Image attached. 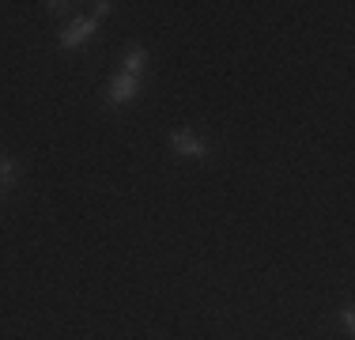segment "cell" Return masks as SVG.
I'll return each mask as SVG.
<instances>
[{"instance_id":"6da1fadb","label":"cell","mask_w":355,"mask_h":340,"mask_svg":"<svg viewBox=\"0 0 355 340\" xmlns=\"http://www.w3.org/2000/svg\"><path fill=\"white\" fill-rule=\"evenodd\" d=\"M171 151H174L178 159H200V163H208V159L216 155L212 144L200 140L189 125H178V129H171Z\"/></svg>"},{"instance_id":"7a4b0ae2","label":"cell","mask_w":355,"mask_h":340,"mask_svg":"<svg viewBox=\"0 0 355 340\" xmlns=\"http://www.w3.org/2000/svg\"><path fill=\"white\" fill-rule=\"evenodd\" d=\"M140 91H144V80L125 76V72H114V76H110V87H106V106L110 110H125V106L137 102Z\"/></svg>"},{"instance_id":"3957f363","label":"cell","mask_w":355,"mask_h":340,"mask_svg":"<svg viewBox=\"0 0 355 340\" xmlns=\"http://www.w3.org/2000/svg\"><path fill=\"white\" fill-rule=\"evenodd\" d=\"M98 34V19H91V15H83V19H72L69 27H64L61 34H57V49H80V46H87L91 38Z\"/></svg>"},{"instance_id":"277c9868","label":"cell","mask_w":355,"mask_h":340,"mask_svg":"<svg viewBox=\"0 0 355 340\" xmlns=\"http://www.w3.org/2000/svg\"><path fill=\"white\" fill-rule=\"evenodd\" d=\"M148 65H151V53L144 46H129L121 53V68L117 72H125V76H137V80H144V72H148Z\"/></svg>"},{"instance_id":"5b68a950","label":"cell","mask_w":355,"mask_h":340,"mask_svg":"<svg viewBox=\"0 0 355 340\" xmlns=\"http://www.w3.org/2000/svg\"><path fill=\"white\" fill-rule=\"evenodd\" d=\"M15 182H19V159L0 155V193H12Z\"/></svg>"},{"instance_id":"8992f818","label":"cell","mask_w":355,"mask_h":340,"mask_svg":"<svg viewBox=\"0 0 355 340\" xmlns=\"http://www.w3.org/2000/svg\"><path fill=\"white\" fill-rule=\"evenodd\" d=\"M340 329H344L348 337L355 333V306H352V303H344V306H340Z\"/></svg>"},{"instance_id":"52a82bcc","label":"cell","mask_w":355,"mask_h":340,"mask_svg":"<svg viewBox=\"0 0 355 340\" xmlns=\"http://www.w3.org/2000/svg\"><path fill=\"white\" fill-rule=\"evenodd\" d=\"M42 8H46L49 15H69L76 4H72V0H46V4H42Z\"/></svg>"},{"instance_id":"ba28073f","label":"cell","mask_w":355,"mask_h":340,"mask_svg":"<svg viewBox=\"0 0 355 340\" xmlns=\"http://www.w3.org/2000/svg\"><path fill=\"white\" fill-rule=\"evenodd\" d=\"M110 12H114V4H110V0H95V4H91V19H106Z\"/></svg>"},{"instance_id":"9c48e42d","label":"cell","mask_w":355,"mask_h":340,"mask_svg":"<svg viewBox=\"0 0 355 340\" xmlns=\"http://www.w3.org/2000/svg\"><path fill=\"white\" fill-rule=\"evenodd\" d=\"M0 197H4V193H0Z\"/></svg>"}]
</instances>
